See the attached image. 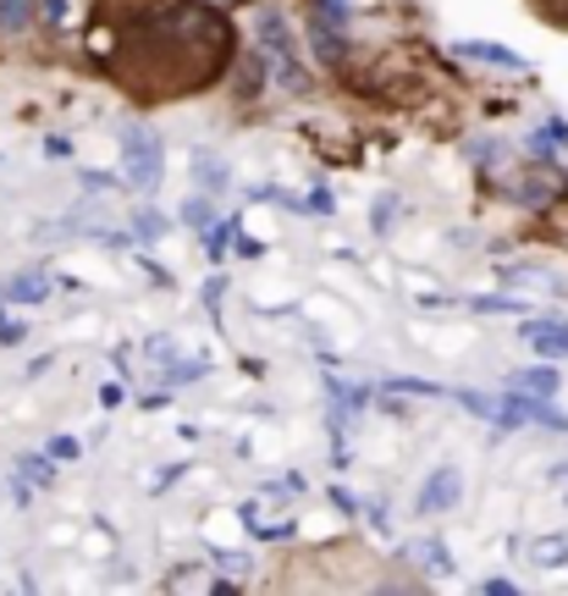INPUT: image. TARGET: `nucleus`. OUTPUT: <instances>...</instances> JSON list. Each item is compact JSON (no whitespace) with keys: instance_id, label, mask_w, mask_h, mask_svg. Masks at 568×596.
Instances as JSON below:
<instances>
[{"instance_id":"obj_1","label":"nucleus","mask_w":568,"mask_h":596,"mask_svg":"<svg viewBox=\"0 0 568 596\" xmlns=\"http://www.w3.org/2000/svg\"><path fill=\"white\" fill-rule=\"evenodd\" d=\"M166 155H160V139L143 128V122H128L122 128V177L139 188V193H149V188H160V166Z\"/></svg>"},{"instance_id":"obj_2","label":"nucleus","mask_w":568,"mask_h":596,"mask_svg":"<svg viewBox=\"0 0 568 596\" xmlns=\"http://www.w3.org/2000/svg\"><path fill=\"white\" fill-rule=\"evenodd\" d=\"M464 497V475L447 464V469H436L426 486H420V514H441V508H452Z\"/></svg>"},{"instance_id":"obj_3","label":"nucleus","mask_w":568,"mask_h":596,"mask_svg":"<svg viewBox=\"0 0 568 596\" xmlns=\"http://www.w3.org/2000/svg\"><path fill=\"white\" fill-rule=\"evenodd\" d=\"M541 359H568V320H525V331H519Z\"/></svg>"},{"instance_id":"obj_4","label":"nucleus","mask_w":568,"mask_h":596,"mask_svg":"<svg viewBox=\"0 0 568 596\" xmlns=\"http://www.w3.org/2000/svg\"><path fill=\"white\" fill-rule=\"evenodd\" d=\"M0 298H11V304H44V298H50V271H44V266L11 271V277L0 282Z\"/></svg>"},{"instance_id":"obj_5","label":"nucleus","mask_w":568,"mask_h":596,"mask_svg":"<svg viewBox=\"0 0 568 596\" xmlns=\"http://www.w3.org/2000/svg\"><path fill=\"white\" fill-rule=\"evenodd\" d=\"M458 56L486 61V67H502V72H530V61H525L519 50H508V44H486V39H464V44H458Z\"/></svg>"},{"instance_id":"obj_6","label":"nucleus","mask_w":568,"mask_h":596,"mask_svg":"<svg viewBox=\"0 0 568 596\" xmlns=\"http://www.w3.org/2000/svg\"><path fill=\"white\" fill-rule=\"evenodd\" d=\"M255 39H260V50H266L271 61H292V33H287L282 11H260V22H255Z\"/></svg>"},{"instance_id":"obj_7","label":"nucleus","mask_w":568,"mask_h":596,"mask_svg":"<svg viewBox=\"0 0 568 596\" xmlns=\"http://www.w3.org/2000/svg\"><path fill=\"white\" fill-rule=\"evenodd\" d=\"M309 39H315L320 61H342V22H337V17L315 11V17H309Z\"/></svg>"},{"instance_id":"obj_8","label":"nucleus","mask_w":568,"mask_h":596,"mask_svg":"<svg viewBox=\"0 0 568 596\" xmlns=\"http://www.w3.org/2000/svg\"><path fill=\"white\" fill-rule=\"evenodd\" d=\"M39 0H0V39H22L33 28Z\"/></svg>"},{"instance_id":"obj_9","label":"nucleus","mask_w":568,"mask_h":596,"mask_svg":"<svg viewBox=\"0 0 568 596\" xmlns=\"http://www.w3.org/2000/svg\"><path fill=\"white\" fill-rule=\"evenodd\" d=\"M508 387H514V393H530V398H552V393H558V370H547V365H536V370H514Z\"/></svg>"},{"instance_id":"obj_10","label":"nucleus","mask_w":568,"mask_h":596,"mask_svg":"<svg viewBox=\"0 0 568 596\" xmlns=\"http://www.w3.org/2000/svg\"><path fill=\"white\" fill-rule=\"evenodd\" d=\"M415 558H420V569H430V575H452V558H447V547H441L436 536H426V542L415 547Z\"/></svg>"},{"instance_id":"obj_11","label":"nucleus","mask_w":568,"mask_h":596,"mask_svg":"<svg viewBox=\"0 0 568 596\" xmlns=\"http://www.w3.org/2000/svg\"><path fill=\"white\" fill-rule=\"evenodd\" d=\"M193 182L216 193V188H227V166H221V160H210V155H199V160H193Z\"/></svg>"},{"instance_id":"obj_12","label":"nucleus","mask_w":568,"mask_h":596,"mask_svg":"<svg viewBox=\"0 0 568 596\" xmlns=\"http://www.w3.org/2000/svg\"><path fill=\"white\" fill-rule=\"evenodd\" d=\"M530 553H536L541 569H558V564H568V536H547V542H536Z\"/></svg>"},{"instance_id":"obj_13","label":"nucleus","mask_w":568,"mask_h":596,"mask_svg":"<svg viewBox=\"0 0 568 596\" xmlns=\"http://www.w3.org/2000/svg\"><path fill=\"white\" fill-rule=\"evenodd\" d=\"M469 309H480V315H525V298H469Z\"/></svg>"},{"instance_id":"obj_14","label":"nucleus","mask_w":568,"mask_h":596,"mask_svg":"<svg viewBox=\"0 0 568 596\" xmlns=\"http://www.w3.org/2000/svg\"><path fill=\"white\" fill-rule=\"evenodd\" d=\"M182 221H188V227H199V232H205V227H210V221H216V205H210V199H188V205H182Z\"/></svg>"},{"instance_id":"obj_15","label":"nucleus","mask_w":568,"mask_h":596,"mask_svg":"<svg viewBox=\"0 0 568 596\" xmlns=\"http://www.w3.org/2000/svg\"><path fill=\"white\" fill-rule=\"evenodd\" d=\"M17 469H22V475H28L33 486H50V480H56V469H50V458H39V453H33V458H22Z\"/></svg>"},{"instance_id":"obj_16","label":"nucleus","mask_w":568,"mask_h":596,"mask_svg":"<svg viewBox=\"0 0 568 596\" xmlns=\"http://www.w3.org/2000/svg\"><path fill=\"white\" fill-rule=\"evenodd\" d=\"M22 337H28V326H22V320H11V315H6V304H0V348H17Z\"/></svg>"},{"instance_id":"obj_17","label":"nucleus","mask_w":568,"mask_h":596,"mask_svg":"<svg viewBox=\"0 0 568 596\" xmlns=\"http://www.w3.org/2000/svg\"><path fill=\"white\" fill-rule=\"evenodd\" d=\"M392 221H398V199L387 193V199H376V216H370V227H376V232H387Z\"/></svg>"},{"instance_id":"obj_18","label":"nucleus","mask_w":568,"mask_h":596,"mask_svg":"<svg viewBox=\"0 0 568 596\" xmlns=\"http://www.w3.org/2000/svg\"><path fill=\"white\" fill-rule=\"evenodd\" d=\"M133 227H139V238H160V232H166V216H155V210H139V216H133Z\"/></svg>"},{"instance_id":"obj_19","label":"nucleus","mask_w":568,"mask_h":596,"mask_svg":"<svg viewBox=\"0 0 568 596\" xmlns=\"http://www.w3.org/2000/svg\"><path fill=\"white\" fill-rule=\"evenodd\" d=\"M216 569L221 575H249V558L243 553H216Z\"/></svg>"},{"instance_id":"obj_20","label":"nucleus","mask_w":568,"mask_h":596,"mask_svg":"<svg viewBox=\"0 0 568 596\" xmlns=\"http://www.w3.org/2000/svg\"><path fill=\"white\" fill-rule=\"evenodd\" d=\"M303 210H309V216H331V193H326V188H315V193L303 199Z\"/></svg>"},{"instance_id":"obj_21","label":"nucleus","mask_w":568,"mask_h":596,"mask_svg":"<svg viewBox=\"0 0 568 596\" xmlns=\"http://www.w3.org/2000/svg\"><path fill=\"white\" fill-rule=\"evenodd\" d=\"M227 238H232V221H227V227H216V221H210V255H216V260H221Z\"/></svg>"},{"instance_id":"obj_22","label":"nucleus","mask_w":568,"mask_h":596,"mask_svg":"<svg viewBox=\"0 0 568 596\" xmlns=\"http://www.w3.org/2000/svg\"><path fill=\"white\" fill-rule=\"evenodd\" d=\"M50 458H78V443H72V437H56V443H50Z\"/></svg>"},{"instance_id":"obj_23","label":"nucleus","mask_w":568,"mask_h":596,"mask_svg":"<svg viewBox=\"0 0 568 596\" xmlns=\"http://www.w3.org/2000/svg\"><path fill=\"white\" fill-rule=\"evenodd\" d=\"M320 11L337 17V22H348V0H320Z\"/></svg>"},{"instance_id":"obj_24","label":"nucleus","mask_w":568,"mask_h":596,"mask_svg":"<svg viewBox=\"0 0 568 596\" xmlns=\"http://www.w3.org/2000/svg\"><path fill=\"white\" fill-rule=\"evenodd\" d=\"M514 592H519L514 580H486V596H514Z\"/></svg>"},{"instance_id":"obj_25","label":"nucleus","mask_w":568,"mask_h":596,"mask_svg":"<svg viewBox=\"0 0 568 596\" xmlns=\"http://www.w3.org/2000/svg\"><path fill=\"white\" fill-rule=\"evenodd\" d=\"M44 155H56V160H61V155H72V145H67V139H44Z\"/></svg>"}]
</instances>
